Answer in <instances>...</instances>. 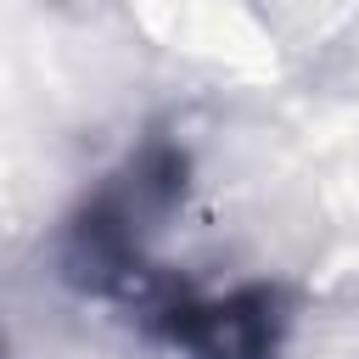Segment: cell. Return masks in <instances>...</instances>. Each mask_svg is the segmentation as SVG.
Returning <instances> with one entry per match:
<instances>
[{"instance_id": "cell-3", "label": "cell", "mask_w": 359, "mask_h": 359, "mask_svg": "<svg viewBox=\"0 0 359 359\" xmlns=\"http://www.w3.org/2000/svg\"><path fill=\"white\" fill-rule=\"evenodd\" d=\"M0 359H6V337H0Z\"/></svg>"}, {"instance_id": "cell-1", "label": "cell", "mask_w": 359, "mask_h": 359, "mask_svg": "<svg viewBox=\"0 0 359 359\" xmlns=\"http://www.w3.org/2000/svg\"><path fill=\"white\" fill-rule=\"evenodd\" d=\"M191 191V151L168 129H146L62 219L56 264L67 286L140 309L168 275L151 258V241L168 230Z\"/></svg>"}, {"instance_id": "cell-2", "label": "cell", "mask_w": 359, "mask_h": 359, "mask_svg": "<svg viewBox=\"0 0 359 359\" xmlns=\"http://www.w3.org/2000/svg\"><path fill=\"white\" fill-rule=\"evenodd\" d=\"M135 314L157 342L191 359H280L297 320V297L280 280H247L236 292L202 297L168 275Z\"/></svg>"}]
</instances>
